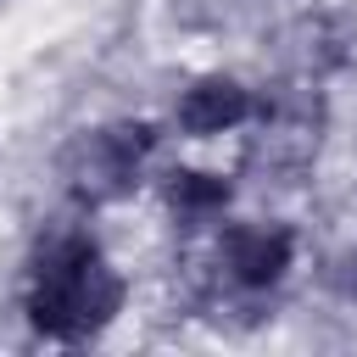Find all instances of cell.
Wrapping results in <instances>:
<instances>
[{
    "mask_svg": "<svg viewBox=\"0 0 357 357\" xmlns=\"http://www.w3.org/2000/svg\"><path fill=\"white\" fill-rule=\"evenodd\" d=\"M173 117H178V128L195 134V139L234 134V128H245V123L257 117V95H251L240 78H229V73H206V78H195V84L178 95Z\"/></svg>",
    "mask_w": 357,
    "mask_h": 357,
    "instance_id": "4",
    "label": "cell"
},
{
    "mask_svg": "<svg viewBox=\"0 0 357 357\" xmlns=\"http://www.w3.org/2000/svg\"><path fill=\"white\" fill-rule=\"evenodd\" d=\"M296 262V234L284 223H234L218 245V268L234 290H273Z\"/></svg>",
    "mask_w": 357,
    "mask_h": 357,
    "instance_id": "3",
    "label": "cell"
},
{
    "mask_svg": "<svg viewBox=\"0 0 357 357\" xmlns=\"http://www.w3.org/2000/svg\"><path fill=\"white\" fill-rule=\"evenodd\" d=\"M123 312V273L84 229H61L39 245L28 273V324L45 340L78 346Z\"/></svg>",
    "mask_w": 357,
    "mask_h": 357,
    "instance_id": "1",
    "label": "cell"
},
{
    "mask_svg": "<svg viewBox=\"0 0 357 357\" xmlns=\"http://www.w3.org/2000/svg\"><path fill=\"white\" fill-rule=\"evenodd\" d=\"M167 206L178 223H212L223 206H229V178L223 173H201V167H178L167 173Z\"/></svg>",
    "mask_w": 357,
    "mask_h": 357,
    "instance_id": "5",
    "label": "cell"
},
{
    "mask_svg": "<svg viewBox=\"0 0 357 357\" xmlns=\"http://www.w3.org/2000/svg\"><path fill=\"white\" fill-rule=\"evenodd\" d=\"M340 290H346V296H351V301H357V257H351V262H346V268H340Z\"/></svg>",
    "mask_w": 357,
    "mask_h": 357,
    "instance_id": "6",
    "label": "cell"
},
{
    "mask_svg": "<svg viewBox=\"0 0 357 357\" xmlns=\"http://www.w3.org/2000/svg\"><path fill=\"white\" fill-rule=\"evenodd\" d=\"M151 151H156V128L151 123H106V128L78 134L61 151V178H67L73 201L106 206V201H123L139 184Z\"/></svg>",
    "mask_w": 357,
    "mask_h": 357,
    "instance_id": "2",
    "label": "cell"
}]
</instances>
